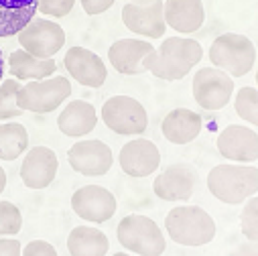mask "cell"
Returning a JSON list of instances; mask_svg holds the SVG:
<instances>
[{"label":"cell","mask_w":258,"mask_h":256,"mask_svg":"<svg viewBox=\"0 0 258 256\" xmlns=\"http://www.w3.org/2000/svg\"><path fill=\"white\" fill-rule=\"evenodd\" d=\"M23 230V214L13 202H0V238H15Z\"/></svg>","instance_id":"28"},{"label":"cell","mask_w":258,"mask_h":256,"mask_svg":"<svg viewBox=\"0 0 258 256\" xmlns=\"http://www.w3.org/2000/svg\"><path fill=\"white\" fill-rule=\"evenodd\" d=\"M7 70L17 82H39L53 78L57 72L55 59H37L23 49H17L7 59Z\"/></svg>","instance_id":"22"},{"label":"cell","mask_w":258,"mask_h":256,"mask_svg":"<svg viewBox=\"0 0 258 256\" xmlns=\"http://www.w3.org/2000/svg\"><path fill=\"white\" fill-rule=\"evenodd\" d=\"M155 47L149 41H143V39H120V41L110 45L108 61H110V66L122 76H141V74H145L143 59Z\"/></svg>","instance_id":"18"},{"label":"cell","mask_w":258,"mask_h":256,"mask_svg":"<svg viewBox=\"0 0 258 256\" xmlns=\"http://www.w3.org/2000/svg\"><path fill=\"white\" fill-rule=\"evenodd\" d=\"M234 88H236L234 80L216 68L198 70V74L193 76V82H191L193 100L204 110H210V112L226 108L234 96Z\"/></svg>","instance_id":"8"},{"label":"cell","mask_w":258,"mask_h":256,"mask_svg":"<svg viewBox=\"0 0 258 256\" xmlns=\"http://www.w3.org/2000/svg\"><path fill=\"white\" fill-rule=\"evenodd\" d=\"M19 90L21 84L13 78L0 82V120H15L23 114V110L17 106Z\"/></svg>","instance_id":"27"},{"label":"cell","mask_w":258,"mask_h":256,"mask_svg":"<svg viewBox=\"0 0 258 256\" xmlns=\"http://www.w3.org/2000/svg\"><path fill=\"white\" fill-rule=\"evenodd\" d=\"M240 228L246 240L256 242L258 238V198H250L244 202L242 214H240Z\"/></svg>","instance_id":"29"},{"label":"cell","mask_w":258,"mask_h":256,"mask_svg":"<svg viewBox=\"0 0 258 256\" xmlns=\"http://www.w3.org/2000/svg\"><path fill=\"white\" fill-rule=\"evenodd\" d=\"M234 108L242 120H246L250 126H256L258 124V92H256V88H252V86L240 88L234 98Z\"/></svg>","instance_id":"26"},{"label":"cell","mask_w":258,"mask_h":256,"mask_svg":"<svg viewBox=\"0 0 258 256\" xmlns=\"http://www.w3.org/2000/svg\"><path fill=\"white\" fill-rule=\"evenodd\" d=\"M72 96V84L63 76H53L39 82H29L21 86L17 94V106L23 112L49 114L57 110Z\"/></svg>","instance_id":"6"},{"label":"cell","mask_w":258,"mask_h":256,"mask_svg":"<svg viewBox=\"0 0 258 256\" xmlns=\"http://www.w3.org/2000/svg\"><path fill=\"white\" fill-rule=\"evenodd\" d=\"M23 51L37 59H53L66 45V31L49 19H33L19 35Z\"/></svg>","instance_id":"9"},{"label":"cell","mask_w":258,"mask_h":256,"mask_svg":"<svg viewBox=\"0 0 258 256\" xmlns=\"http://www.w3.org/2000/svg\"><path fill=\"white\" fill-rule=\"evenodd\" d=\"M114 3L116 0H82V9H84L86 15L96 17V15H102L108 9H112Z\"/></svg>","instance_id":"32"},{"label":"cell","mask_w":258,"mask_h":256,"mask_svg":"<svg viewBox=\"0 0 258 256\" xmlns=\"http://www.w3.org/2000/svg\"><path fill=\"white\" fill-rule=\"evenodd\" d=\"M210 194L228 206H240L258 191V169L254 165L224 163L208 173Z\"/></svg>","instance_id":"2"},{"label":"cell","mask_w":258,"mask_h":256,"mask_svg":"<svg viewBox=\"0 0 258 256\" xmlns=\"http://www.w3.org/2000/svg\"><path fill=\"white\" fill-rule=\"evenodd\" d=\"M63 66H66L68 74L84 88H102L108 78V70L102 57L80 45L68 49L66 57H63Z\"/></svg>","instance_id":"14"},{"label":"cell","mask_w":258,"mask_h":256,"mask_svg":"<svg viewBox=\"0 0 258 256\" xmlns=\"http://www.w3.org/2000/svg\"><path fill=\"white\" fill-rule=\"evenodd\" d=\"M212 68L234 78H244L252 72L256 63V47L254 43L240 33H224L214 39L210 47Z\"/></svg>","instance_id":"4"},{"label":"cell","mask_w":258,"mask_h":256,"mask_svg":"<svg viewBox=\"0 0 258 256\" xmlns=\"http://www.w3.org/2000/svg\"><path fill=\"white\" fill-rule=\"evenodd\" d=\"M122 23L128 31H133L141 37L163 39L167 31V25L163 19V0H155V3L147 7L126 3L122 7Z\"/></svg>","instance_id":"17"},{"label":"cell","mask_w":258,"mask_h":256,"mask_svg":"<svg viewBox=\"0 0 258 256\" xmlns=\"http://www.w3.org/2000/svg\"><path fill=\"white\" fill-rule=\"evenodd\" d=\"M102 122L120 137H139L149 128L145 106L131 96H112L102 106Z\"/></svg>","instance_id":"7"},{"label":"cell","mask_w":258,"mask_h":256,"mask_svg":"<svg viewBox=\"0 0 258 256\" xmlns=\"http://www.w3.org/2000/svg\"><path fill=\"white\" fill-rule=\"evenodd\" d=\"M5 72H7V61H5L3 49H0V82H3V78H5Z\"/></svg>","instance_id":"35"},{"label":"cell","mask_w":258,"mask_h":256,"mask_svg":"<svg viewBox=\"0 0 258 256\" xmlns=\"http://www.w3.org/2000/svg\"><path fill=\"white\" fill-rule=\"evenodd\" d=\"M29 149V133L21 122H0V159L17 161Z\"/></svg>","instance_id":"25"},{"label":"cell","mask_w":258,"mask_h":256,"mask_svg":"<svg viewBox=\"0 0 258 256\" xmlns=\"http://www.w3.org/2000/svg\"><path fill=\"white\" fill-rule=\"evenodd\" d=\"M218 153L230 163L252 165L258 159V135L254 128L242 124H230L218 135Z\"/></svg>","instance_id":"11"},{"label":"cell","mask_w":258,"mask_h":256,"mask_svg":"<svg viewBox=\"0 0 258 256\" xmlns=\"http://www.w3.org/2000/svg\"><path fill=\"white\" fill-rule=\"evenodd\" d=\"M98 124L96 108L86 100H74L57 116V128L70 139L88 137Z\"/></svg>","instance_id":"20"},{"label":"cell","mask_w":258,"mask_h":256,"mask_svg":"<svg viewBox=\"0 0 258 256\" xmlns=\"http://www.w3.org/2000/svg\"><path fill=\"white\" fill-rule=\"evenodd\" d=\"M167 236L181 246L198 248L214 242L218 228L216 220L200 206H179L173 208L165 218Z\"/></svg>","instance_id":"3"},{"label":"cell","mask_w":258,"mask_h":256,"mask_svg":"<svg viewBox=\"0 0 258 256\" xmlns=\"http://www.w3.org/2000/svg\"><path fill=\"white\" fill-rule=\"evenodd\" d=\"M161 133L173 145H189L202 133V116L189 108H175L165 116Z\"/></svg>","instance_id":"21"},{"label":"cell","mask_w":258,"mask_h":256,"mask_svg":"<svg viewBox=\"0 0 258 256\" xmlns=\"http://www.w3.org/2000/svg\"><path fill=\"white\" fill-rule=\"evenodd\" d=\"M72 210L76 212V216L90 224H104L110 218H114L118 202L112 191H108L102 185H84L74 191Z\"/></svg>","instance_id":"10"},{"label":"cell","mask_w":258,"mask_h":256,"mask_svg":"<svg viewBox=\"0 0 258 256\" xmlns=\"http://www.w3.org/2000/svg\"><path fill=\"white\" fill-rule=\"evenodd\" d=\"M204 57V47L196 39L169 37L143 59V70L165 82L183 80Z\"/></svg>","instance_id":"1"},{"label":"cell","mask_w":258,"mask_h":256,"mask_svg":"<svg viewBox=\"0 0 258 256\" xmlns=\"http://www.w3.org/2000/svg\"><path fill=\"white\" fill-rule=\"evenodd\" d=\"M23 244L17 238H0V256H21Z\"/></svg>","instance_id":"33"},{"label":"cell","mask_w":258,"mask_h":256,"mask_svg":"<svg viewBox=\"0 0 258 256\" xmlns=\"http://www.w3.org/2000/svg\"><path fill=\"white\" fill-rule=\"evenodd\" d=\"M5 189H7V171L0 167V196H3Z\"/></svg>","instance_id":"34"},{"label":"cell","mask_w":258,"mask_h":256,"mask_svg":"<svg viewBox=\"0 0 258 256\" xmlns=\"http://www.w3.org/2000/svg\"><path fill=\"white\" fill-rule=\"evenodd\" d=\"M118 163L128 177H149L161 167V151L153 141L133 139L120 149Z\"/></svg>","instance_id":"15"},{"label":"cell","mask_w":258,"mask_h":256,"mask_svg":"<svg viewBox=\"0 0 258 256\" xmlns=\"http://www.w3.org/2000/svg\"><path fill=\"white\" fill-rule=\"evenodd\" d=\"M21 256H59L55 246L47 240H31L27 246H23Z\"/></svg>","instance_id":"31"},{"label":"cell","mask_w":258,"mask_h":256,"mask_svg":"<svg viewBox=\"0 0 258 256\" xmlns=\"http://www.w3.org/2000/svg\"><path fill=\"white\" fill-rule=\"evenodd\" d=\"M165 25L181 35H191L202 29L206 9L202 0H165L163 3Z\"/></svg>","instance_id":"19"},{"label":"cell","mask_w":258,"mask_h":256,"mask_svg":"<svg viewBox=\"0 0 258 256\" xmlns=\"http://www.w3.org/2000/svg\"><path fill=\"white\" fill-rule=\"evenodd\" d=\"M110 250V240L100 228L78 226L68 236L70 256H106Z\"/></svg>","instance_id":"24"},{"label":"cell","mask_w":258,"mask_h":256,"mask_svg":"<svg viewBox=\"0 0 258 256\" xmlns=\"http://www.w3.org/2000/svg\"><path fill=\"white\" fill-rule=\"evenodd\" d=\"M114 256H135V254H128V252H116Z\"/></svg>","instance_id":"37"},{"label":"cell","mask_w":258,"mask_h":256,"mask_svg":"<svg viewBox=\"0 0 258 256\" xmlns=\"http://www.w3.org/2000/svg\"><path fill=\"white\" fill-rule=\"evenodd\" d=\"M59 171V159L49 147H33L27 151L21 165V179L29 189H45L49 187Z\"/></svg>","instance_id":"16"},{"label":"cell","mask_w":258,"mask_h":256,"mask_svg":"<svg viewBox=\"0 0 258 256\" xmlns=\"http://www.w3.org/2000/svg\"><path fill=\"white\" fill-rule=\"evenodd\" d=\"M76 0H37V13L51 17V19H63L74 11Z\"/></svg>","instance_id":"30"},{"label":"cell","mask_w":258,"mask_h":256,"mask_svg":"<svg viewBox=\"0 0 258 256\" xmlns=\"http://www.w3.org/2000/svg\"><path fill=\"white\" fill-rule=\"evenodd\" d=\"M198 175L191 165L175 163L159 173L153 181L155 196L163 202H189L196 194Z\"/></svg>","instance_id":"12"},{"label":"cell","mask_w":258,"mask_h":256,"mask_svg":"<svg viewBox=\"0 0 258 256\" xmlns=\"http://www.w3.org/2000/svg\"><path fill=\"white\" fill-rule=\"evenodd\" d=\"M37 15V0H0V39L19 35Z\"/></svg>","instance_id":"23"},{"label":"cell","mask_w":258,"mask_h":256,"mask_svg":"<svg viewBox=\"0 0 258 256\" xmlns=\"http://www.w3.org/2000/svg\"><path fill=\"white\" fill-rule=\"evenodd\" d=\"M131 5H139V7H147V5H151V3H155V0H128Z\"/></svg>","instance_id":"36"},{"label":"cell","mask_w":258,"mask_h":256,"mask_svg":"<svg viewBox=\"0 0 258 256\" xmlns=\"http://www.w3.org/2000/svg\"><path fill=\"white\" fill-rule=\"evenodd\" d=\"M70 167L86 177H102L112 169L114 155L112 149L96 139L80 141L68 151Z\"/></svg>","instance_id":"13"},{"label":"cell","mask_w":258,"mask_h":256,"mask_svg":"<svg viewBox=\"0 0 258 256\" xmlns=\"http://www.w3.org/2000/svg\"><path fill=\"white\" fill-rule=\"evenodd\" d=\"M116 238L124 250L139 256H161L167 250V240L159 224L141 214L122 218L116 228Z\"/></svg>","instance_id":"5"}]
</instances>
